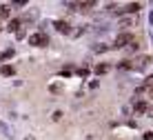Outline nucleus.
<instances>
[{
    "label": "nucleus",
    "instance_id": "obj_1",
    "mask_svg": "<svg viewBox=\"0 0 153 140\" xmlns=\"http://www.w3.org/2000/svg\"><path fill=\"white\" fill-rule=\"evenodd\" d=\"M29 45H33V47H47V45H49V36H47L45 31H36V34L29 36Z\"/></svg>",
    "mask_w": 153,
    "mask_h": 140
},
{
    "label": "nucleus",
    "instance_id": "obj_2",
    "mask_svg": "<svg viewBox=\"0 0 153 140\" xmlns=\"http://www.w3.org/2000/svg\"><path fill=\"white\" fill-rule=\"evenodd\" d=\"M131 42H133V36L129 34V31H126V34H120L118 38H115V47H126V45H131Z\"/></svg>",
    "mask_w": 153,
    "mask_h": 140
},
{
    "label": "nucleus",
    "instance_id": "obj_3",
    "mask_svg": "<svg viewBox=\"0 0 153 140\" xmlns=\"http://www.w3.org/2000/svg\"><path fill=\"white\" fill-rule=\"evenodd\" d=\"M53 27H56L58 31H60V34H71V25L67 22V20H56Z\"/></svg>",
    "mask_w": 153,
    "mask_h": 140
},
{
    "label": "nucleus",
    "instance_id": "obj_4",
    "mask_svg": "<svg viewBox=\"0 0 153 140\" xmlns=\"http://www.w3.org/2000/svg\"><path fill=\"white\" fill-rule=\"evenodd\" d=\"M20 25H22V20H20V18H11V20L7 22V31H16V34H18V31H20Z\"/></svg>",
    "mask_w": 153,
    "mask_h": 140
},
{
    "label": "nucleus",
    "instance_id": "obj_5",
    "mask_svg": "<svg viewBox=\"0 0 153 140\" xmlns=\"http://www.w3.org/2000/svg\"><path fill=\"white\" fill-rule=\"evenodd\" d=\"M13 73H16V67H13V64H2V67H0V76L9 78V76H13Z\"/></svg>",
    "mask_w": 153,
    "mask_h": 140
},
{
    "label": "nucleus",
    "instance_id": "obj_6",
    "mask_svg": "<svg viewBox=\"0 0 153 140\" xmlns=\"http://www.w3.org/2000/svg\"><path fill=\"white\" fill-rule=\"evenodd\" d=\"M133 109H135V114H146V111H149V105H146L144 100H138L133 105Z\"/></svg>",
    "mask_w": 153,
    "mask_h": 140
},
{
    "label": "nucleus",
    "instance_id": "obj_7",
    "mask_svg": "<svg viewBox=\"0 0 153 140\" xmlns=\"http://www.w3.org/2000/svg\"><path fill=\"white\" fill-rule=\"evenodd\" d=\"M93 7H96V2H78V9H80V11H91Z\"/></svg>",
    "mask_w": 153,
    "mask_h": 140
},
{
    "label": "nucleus",
    "instance_id": "obj_8",
    "mask_svg": "<svg viewBox=\"0 0 153 140\" xmlns=\"http://www.w3.org/2000/svg\"><path fill=\"white\" fill-rule=\"evenodd\" d=\"M138 9H142V4H140V2H131V4H126L124 11H126V13H135Z\"/></svg>",
    "mask_w": 153,
    "mask_h": 140
},
{
    "label": "nucleus",
    "instance_id": "obj_9",
    "mask_svg": "<svg viewBox=\"0 0 153 140\" xmlns=\"http://www.w3.org/2000/svg\"><path fill=\"white\" fill-rule=\"evenodd\" d=\"M9 16H11V7H9V4H2V7H0V18H9Z\"/></svg>",
    "mask_w": 153,
    "mask_h": 140
},
{
    "label": "nucleus",
    "instance_id": "obj_10",
    "mask_svg": "<svg viewBox=\"0 0 153 140\" xmlns=\"http://www.w3.org/2000/svg\"><path fill=\"white\" fill-rule=\"evenodd\" d=\"M9 58H13V49H7L0 53V60H9Z\"/></svg>",
    "mask_w": 153,
    "mask_h": 140
},
{
    "label": "nucleus",
    "instance_id": "obj_11",
    "mask_svg": "<svg viewBox=\"0 0 153 140\" xmlns=\"http://www.w3.org/2000/svg\"><path fill=\"white\" fill-rule=\"evenodd\" d=\"M107 71H109L107 64H98V67H96V73H107Z\"/></svg>",
    "mask_w": 153,
    "mask_h": 140
},
{
    "label": "nucleus",
    "instance_id": "obj_12",
    "mask_svg": "<svg viewBox=\"0 0 153 140\" xmlns=\"http://www.w3.org/2000/svg\"><path fill=\"white\" fill-rule=\"evenodd\" d=\"M93 51H98V53L100 51H107V47H104V45H96V47H93Z\"/></svg>",
    "mask_w": 153,
    "mask_h": 140
},
{
    "label": "nucleus",
    "instance_id": "obj_13",
    "mask_svg": "<svg viewBox=\"0 0 153 140\" xmlns=\"http://www.w3.org/2000/svg\"><path fill=\"white\" fill-rule=\"evenodd\" d=\"M120 25H122V27H131V20L129 18H122V20H120Z\"/></svg>",
    "mask_w": 153,
    "mask_h": 140
},
{
    "label": "nucleus",
    "instance_id": "obj_14",
    "mask_svg": "<svg viewBox=\"0 0 153 140\" xmlns=\"http://www.w3.org/2000/svg\"><path fill=\"white\" fill-rule=\"evenodd\" d=\"M25 4H27L25 0H16V2H13V7H25Z\"/></svg>",
    "mask_w": 153,
    "mask_h": 140
},
{
    "label": "nucleus",
    "instance_id": "obj_15",
    "mask_svg": "<svg viewBox=\"0 0 153 140\" xmlns=\"http://www.w3.org/2000/svg\"><path fill=\"white\" fill-rule=\"evenodd\" d=\"M144 140H153V131H146L144 133Z\"/></svg>",
    "mask_w": 153,
    "mask_h": 140
},
{
    "label": "nucleus",
    "instance_id": "obj_16",
    "mask_svg": "<svg viewBox=\"0 0 153 140\" xmlns=\"http://www.w3.org/2000/svg\"><path fill=\"white\" fill-rule=\"evenodd\" d=\"M149 20H151V27H153V11L149 13Z\"/></svg>",
    "mask_w": 153,
    "mask_h": 140
},
{
    "label": "nucleus",
    "instance_id": "obj_17",
    "mask_svg": "<svg viewBox=\"0 0 153 140\" xmlns=\"http://www.w3.org/2000/svg\"><path fill=\"white\" fill-rule=\"evenodd\" d=\"M25 140H36V138H33V136H27V138H25Z\"/></svg>",
    "mask_w": 153,
    "mask_h": 140
},
{
    "label": "nucleus",
    "instance_id": "obj_18",
    "mask_svg": "<svg viewBox=\"0 0 153 140\" xmlns=\"http://www.w3.org/2000/svg\"><path fill=\"white\" fill-rule=\"evenodd\" d=\"M151 40H153V29H151Z\"/></svg>",
    "mask_w": 153,
    "mask_h": 140
},
{
    "label": "nucleus",
    "instance_id": "obj_19",
    "mask_svg": "<svg viewBox=\"0 0 153 140\" xmlns=\"http://www.w3.org/2000/svg\"><path fill=\"white\" fill-rule=\"evenodd\" d=\"M0 27H2V25H0Z\"/></svg>",
    "mask_w": 153,
    "mask_h": 140
}]
</instances>
